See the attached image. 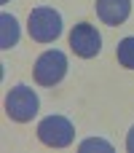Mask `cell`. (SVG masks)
I'll return each instance as SVG.
<instances>
[{
    "instance_id": "obj_8",
    "label": "cell",
    "mask_w": 134,
    "mask_h": 153,
    "mask_svg": "<svg viewBox=\"0 0 134 153\" xmlns=\"http://www.w3.org/2000/svg\"><path fill=\"white\" fill-rule=\"evenodd\" d=\"M115 56H118V62H121L124 67L134 70V38H124V40L118 43Z\"/></svg>"
},
{
    "instance_id": "obj_11",
    "label": "cell",
    "mask_w": 134,
    "mask_h": 153,
    "mask_svg": "<svg viewBox=\"0 0 134 153\" xmlns=\"http://www.w3.org/2000/svg\"><path fill=\"white\" fill-rule=\"evenodd\" d=\"M3 3H8V0H3Z\"/></svg>"
},
{
    "instance_id": "obj_10",
    "label": "cell",
    "mask_w": 134,
    "mask_h": 153,
    "mask_svg": "<svg viewBox=\"0 0 134 153\" xmlns=\"http://www.w3.org/2000/svg\"><path fill=\"white\" fill-rule=\"evenodd\" d=\"M126 151L134 153V126L129 129V134H126Z\"/></svg>"
},
{
    "instance_id": "obj_4",
    "label": "cell",
    "mask_w": 134,
    "mask_h": 153,
    "mask_svg": "<svg viewBox=\"0 0 134 153\" xmlns=\"http://www.w3.org/2000/svg\"><path fill=\"white\" fill-rule=\"evenodd\" d=\"M32 73H35V81H38L40 86H54V83H59V81L64 78V73H67V56H64L62 51H56V48L43 51V54L38 56V62H35Z\"/></svg>"
},
{
    "instance_id": "obj_6",
    "label": "cell",
    "mask_w": 134,
    "mask_h": 153,
    "mask_svg": "<svg viewBox=\"0 0 134 153\" xmlns=\"http://www.w3.org/2000/svg\"><path fill=\"white\" fill-rule=\"evenodd\" d=\"M132 13V0H97V16L115 27V24H124Z\"/></svg>"
},
{
    "instance_id": "obj_1",
    "label": "cell",
    "mask_w": 134,
    "mask_h": 153,
    "mask_svg": "<svg viewBox=\"0 0 134 153\" xmlns=\"http://www.w3.org/2000/svg\"><path fill=\"white\" fill-rule=\"evenodd\" d=\"M27 30H30V38L38 43H54L62 35V16H59V11H54L48 5L32 8L30 19H27Z\"/></svg>"
},
{
    "instance_id": "obj_7",
    "label": "cell",
    "mask_w": 134,
    "mask_h": 153,
    "mask_svg": "<svg viewBox=\"0 0 134 153\" xmlns=\"http://www.w3.org/2000/svg\"><path fill=\"white\" fill-rule=\"evenodd\" d=\"M0 24H3L0 46H3V48H11V46H16V40H19V24H16V19H13L11 13H3V16H0Z\"/></svg>"
},
{
    "instance_id": "obj_9",
    "label": "cell",
    "mask_w": 134,
    "mask_h": 153,
    "mask_svg": "<svg viewBox=\"0 0 134 153\" xmlns=\"http://www.w3.org/2000/svg\"><path fill=\"white\" fill-rule=\"evenodd\" d=\"M91 148H99V151H113V145H110V143H107V140H94V137H91V140H83V143H81V151H91Z\"/></svg>"
},
{
    "instance_id": "obj_3",
    "label": "cell",
    "mask_w": 134,
    "mask_h": 153,
    "mask_svg": "<svg viewBox=\"0 0 134 153\" xmlns=\"http://www.w3.org/2000/svg\"><path fill=\"white\" fill-rule=\"evenodd\" d=\"M38 140L48 148H67L75 140V126L64 116H48L38 124Z\"/></svg>"
},
{
    "instance_id": "obj_2",
    "label": "cell",
    "mask_w": 134,
    "mask_h": 153,
    "mask_svg": "<svg viewBox=\"0 0 134 153\" xmlns=\"http://www.w3.org/2000/svg\"><path fill=\"white\" fill-rule=\"evenodd\" d=\"M38 108H40V100H38V94L30 86H13L5 94V116L11 121H16V124L32 121V116L38 113Z\"/></svg>"
},
{
    "instance_id": "obj_5",
    "label": "cell",
    "mask_w": 134,
    "mask_h": 153,
    "mask_svg": "<svg viewBox=\"0 0 134 153\" xmlns=\"http://www.w3.org/2000/svg\"><path fill=\"white\" fill-rule=\"evenodd\" d=\"M70 46H73V51H75L78 56L91 59V56H97V54L102 51V35L97 32L94 24L81 22V24H75V27L70 30Z\"/></svg>"
}]
</instances>
